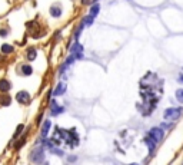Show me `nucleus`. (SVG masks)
<instances>
[{
	"label": "nucleus",
	"instance_id": "20e7f679",
	"mask_svg": "<svg viewBox=\"0 0 183 165\" xmlns=\"http://www.w3.org/2000/svg\"><path fill=\"white\" fill-rule=\"evenodd\" d=\"M163 129L162 128H152L150 129V132H149V135H150L153 139H155L156 142H159V141H162L163 139Z\"/></svg>",
	"mask_w": 183,
	"mask_h": 165
},
{
	"label": "nucleus",
	"instance_id": "0eeeda50",
	"mask_svg": "<svg viewBox=\"0 0 183 165\" xmlns=\"http://www.w3.org/2000/svg\"><path fill=\"white\" fill-rule=\"evenodd\" d=\"M10 102H12V98L7 95V92L0 96V105H2V106H9Z\"/></svg>",
	"mask_w": 183,
	"mask_h": 165
},
{
	"label": "nucleus",
	"instance_id": "4be33fe9",
	"mask_svg": "<svg viewBox=\"0 0 183 165\" xmlns=\"http://www.w3.org/2000/svg\"><path fill=\"white\" fill-rule=\"evenodd\" d=\"M76 160H77L76 156H69V161H70V162H73V161H76Z\"/></svg>",
	"mask_w": 183,
	"mask_h": 165
},
{
	"label": "nucleus",
	"instance_id": "a211bd4d",
	"mask_svg": "<svg viewBox=\"0 0 183 165\" xmlns=\"http://www.w3.org/2000/svg\"><path fill=\"white\" fill-rule=\"evenodd\" d=\"M23 129H24V125H23V123H20L19 127L16 128V132H14V138H17V137H19L20 134H22V131H23Z\"/></svg>",
	"mask_w": 183,
	"mask_h": 165
},
{
	"label": "nucleus",
	"instance_id": "5701e85b",
	"mask_svg": "<svg viewBox=\"0 0 183 165\" xmlns=\"http://www.w3.org/2000/svg\"><path fill=\"white\" fill-rule=\"evenodd\" d=\"M89 2H90V0H82V5H87Z\"/></svg>",
	"mask_w": 183,
	"mask_h": 165
},
{
	"label": "nucleus",
	"instance_id": "4468645a",
	"mask_svg": "<svg viewBox=\"0 0 183 165\" xmlns=\"http://www.w3.org/2000/svg\"><path fill=\"white\" fill-rule=\"evenodd\" d=\"M13 46L12 45H3L2 46V53H5V55H10V53H13Z\"/></svg>",
	"mask_w": 183,
	"mask_h": 165
},
{
	"label": "nucleus",
	"instance_id": "aec40b11",
	"mask_svg": "<svg viewBox=\"0 0 183 165\" xmlns=\"http://www.w3.org/2000/svg\"><path fill=\"white\" fill-rule=\"evenodd\" d=\"M24 141H26V137H22V139H20V141H17L19 144H16V149H20V148L24 145Z\"/></svg>",
	"mask_w": 183,
	"mask_h": 165
},
{
	"label": "nucleus",
	"instance_id": "39448f33",
	"mask_svg": "<svg viewBox=\"0 0 183 165\" xmlns=\"http://www.w3.org/2000/svg\"><path fill=\"white\" fill-rule=\"evenodd\" d=\"M145 142H146V145L149 146V152H150V155H153V152H155V148H156V141L150 137V135H149V137L145 138Z\"/></svg>",
	"mask_w": 183,
	"mask_h": 165
},
{
	"label": "nucleus",
	"instance_id": "f8f14e48",
	"mask_svg": "<svg viewBox=\"0 0 183 165\" xmlns=\"http://www.w3.org/2000/svg\"><path fill=\"white\" fill-rule=\"evenodd\" d=\"M50 121H46V122L43 123V127H42V138H46L47 137V134H49V129H50Z\"/></svg>",
	"mask_w": 183,
	"mask_h": 165
},
{
	"label": "nucleus",
	"instance_id": "6e6552de",
	"mask_svg": "<svg viewBox=\"0 0 183 165\" xmlns=\"http://www.w3.org/2000/svg\"><path fill=\"white\" fill-rule=\"evenodd\" d=\"M82 50H83L82 45H79L77 42H75L73 47H72V55H75L76 57H80V52H82Z\"/></svg>",
	"mask_w": 183,
	"mask_h": 165
},
{
	"label": "nucleus",
	"instance_id": "f03ea898",
	"mask_svg": "<svg viewBox=\"0 0 183 165\" xmlns=\"http://www.w3.org/2000/svg\"><path fill=\"white\" fill-rule=\"evenodd\" d=\"M30 161L34 162V164H40L44 161V151H43L42 148H36V149H33L32 154H30Z\"/></svg>",
	"mask_w": 183,
	"mask_h": 165
},
{
	"label": "nucleus",
	"instance_id": "ddd939ff",
	"mask_svg": "<svg viewBox=\"0 0 183 165\" xmlns=\"http://www.w3.org/2000/svg\"><path fill=\"white\" fill-rule=\"evenodd\" d=\"M36 56H37V50H36L34 47H30V49L27 50V59L32 62V61L36 59Z\"/></svg>",
	"mask_w": 183,
	"mask_h": 165
},
{
	"label": "nucleus",
	"instance_id": "f257e3e1",
	"mask_svg": "<svg viewBox=\"0 0 183 165\" xmlns=\"http://www.w3.org/2000/svg\"><path fill=\"white\" fill-rule=\"evenodd\" d=\"M183 113V108H169L163 112L164 119H169V121H176L180 118V115Z\"/></svg>",
	"mask_w": 183,
	"mask_h": 165
},
{
	"label": "nucleus",
	"instance_id": "9b49d317",
	"mask_svg": "<svg viewBox=\"0 0 183 165\" xmlns=\"http://www.w3.org/2000/svg\"><path fill=\"white\" fill-rule=\"evenodd\" d=\"M50 14H52L53 17H60L62 16V9L59 6H52L50 7Z\"/></svg>",
	"mask_w": 183,
	"mask_h": 165
},
{
	"label": "nucleus",
	"instance_id": "423d86ee",
	"mask_svg": "<svg viewBox=\"0 0 183 165\" xmlns=\"http://www.w3.org/2000/svg\"><path fill=\"white\" fill-rule=\"evenodd\" d=\"M12 89V85H10V82L7 79H2L0 80V92L2 94H6V92H9Z\"/></svg>",
	"mask_w": 183,
	"mask_h": 165
},
{
	"label": "nucleus",
	"instance_id": "1a4fd4ad",
	"mask_svg": "<svg viewBox=\"0 0 183 165\" xmlns=\"http://www.w3.org/2000/svg\"><path fill=\"white\" fill-rule=\"evenodd\" d=\"M20 71H22V75H24V76H29V75H32V73H33L32 66L29 65V63H26V65L22 66V68H20Z\"/></svg>",
	"mask_w": 183,
	"mask_h": 165
},
{
	"label": "nucleus",
	"instance_id": "b1692460",
	"mask_svg": "<svg viewBox=\"0 0 183 165\" xmlns=\"http://www.w3.org/2000/svg\"><path fill=\"white\" fill-rule=\"evenodd\" d=\"M182 80H183V75H182Z\"/></svg>",
	"mask_w": 183,
	"mask_h": 165
},
{
	"label": "nucleus",
	"instance_id": "9d476101",
	"mask_svg": "<svg viewBox=\"0 0 183 165\" xmlns=\"http://www.w3.org/2000/svg\"><path fill=\"white\" fill-rule=\"evenodd\" d=\"M52 106H53V108H50V112H52V115H57V113H60V112H63V111H65V108H63V106H57L55 101L52 102Z\"/></svg>",
	"mask_w": 183,
	"mask_h": 165
},
{
	"label": "nucleus",
	"instance_id": "7ed1b4c3",
	"mask_svg": "<svg viewBox=\"0 0 183 165\" xmlns=\"http://www.w3.org/2000/svg\"><path fill=\"white\" fill-rule=\"evenodd\" d=\"M16 99H17L19 104L26 105L30 102V94L26 92V90H20V92H17V95H16Z\"/></svg>",
	"mask_w": 183,
	"mask_h": 165
},
{
	"label": "nucleus",
	"instance_id": "6ab92c4d",
	"mask_svg": "<svg viewBox=\"0 0 183 165\" xmlns=\"http://www.w3.org/2000/svg\"><path fill=\"white\" fill-rule=\"evenodd\" d=\"M93 16H92V14H89V16H87V17H86L85 19V22H83V24H86V26H90V24L93 23Z\"/></svg>",
	"mask_w": 183,
	"mask_h": 165
},
{
	"label": "nucleus",
	"instance_id": "412c9836",
	"mask_svg": "<svg viewBox=\"0 0 183 165\" xmlns=\"http://www.w3.org/2000/svg\"><path fill=\"white\" fill-rule=\"evenodd\" d=\"M7 30H6V29H0V36H7Z\"/></svg>",
	"mask_w": 183,
	"mask_h": 165
},
{
	"label": "nucleus",
	"instance_id": "dca6fc26",
	"mask_svg": "<svg viewBox=\"0 0 183 165\" xmlns=\"http://www.w3.org/2000/svg\"><path fill=\"white\" fill-rule=\"evenodd\" d=\"M99 12H100V6H99V5H94L93 7L90 9V14H92L93 17H96V16H97Z\"/></svg>",
	"mask_w": 183,
	"mask_h": 165
},
{
	"label": "nucleus",
	"instance_id": "2eb2a0df",
	"mask_svg": "<svg viewBox=\"0 0 183 165\" xmlns=\"http://www.w3.org/2000/svg\"><path fill=\"white\" fill-rule=\"evenodd\" d=\"M66 92V83H59V86L55 90V95H62Z\"/></svg>",
	"mask_w": 183,
	"mask_h": 165
},
{
	"label": "nucleus",
	"instance_id": "f3484780",
	"mask_svg": "<svg viewBox=\"0 0 183 165\" xmlns=\"http://www.w3.org/2000/svg\"><path fill=\"white\" fill-rule=\"evenodd\" d=\"M176 99H178L180 104H183V89H178V90H176Z\"/></svg>",
	"mask_w": 183,
	"mask_h": 165
}]
</instances>
